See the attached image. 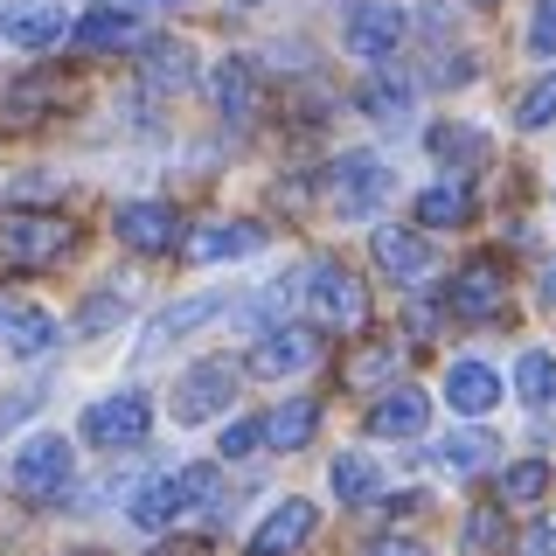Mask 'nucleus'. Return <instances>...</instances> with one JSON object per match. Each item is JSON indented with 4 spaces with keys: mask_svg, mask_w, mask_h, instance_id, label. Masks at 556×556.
I'll list each match as a JSON object with an SVG mask.
<instances>
[{
    "mask_svg": "<svg viewBox=\"0 0 556 556\" xmlns=\"http://www.w3.org/2000/svg\"><path fill=\"white\" fill-rule=\"evenodd\" d=\"M0 35H8L14 49H56L70 35L63 0H14V8H0Z\"/></svg>",
    "mask_w": 556,
    "mask_h": 556,
    "instance_id": "ddd939ff",
    "label": "nucleus"
},
{
    "mask_svg": "<svg viewBox=\"0 0 556 556\" xmlns=\"http://www.w3.org/2000/svg\"><path fill=\"white\" fill-rule=\"evenodd\" d=\"M300 300L313 313V327H362L369 320V292H362V278L341 257H313L300 271Z\"/></svg>",
    "mask_w": 556,
    "mask_h": 556,
    "instance_id": "f03ea898",
    "label": "nucleus"
},
{
    "mask_svg": "<svg viewBox=\"0 0 556 556\" xmlns=\"http://www.w3.org/2000/svg\"><path fill=\"white\" fill-rule=\"evenodd\" d=\"M396 369H404V348H396V341H362L355 355L341 362V382H348L355 396H369L376 382H390Z\"/></svg>",
    "mask_w": 556,
    "mask_h": 556,
    "instance_id": "a878e982",
    "label": "nucleus"
},
{
    "mask_svg": "<svg viewBox=\"0 0 556 556\" xmlns=\"http://www.w3.org/2000/svg\"><path fill=\"white\" fill-rule=\"evenodd\" d=\"M70 466H77V452H70V439H28L22 452H14V494L22 501H63L70 494Z\"/></svg>",
    "mask_w": 556,
    "mask_h": 556,
    "instance_id": "423d86ee",
    "label": "nucleus"
},
{
    "mask_svg": "<svg viewBox=\"0 0 556 556\" xmlns=\"http://www.w3.org/2000/svg\"><path fill=\"white\" fill-rule=\"evenodd\" d=\"M515 556H556V521H535V529L515 535Z\"/></svg>",
    "mask_w": 556,
    "mask_h": 556,
    "instance_id": "58836bf2",
    "label": "nucleus"
},
{
    "mask_svg": "<svg viewBox=\"0 0 556 556\" xmlns=\"http://www.w3.org/2000/svg\"><path fill=\"white\" fill-rule=\"evenodd\" d=\"M70 98H77V84H70V77H22L8 91V118L22 126L28 112H56V104H70Z\"/></svg>",
    "mask_w": 556,
    "mask_h": 556,
    "instance_id": "cd10ccee",
    "label": "nucleus"
},
{
    "mask_svg": "<svg viewBox=\"0 0 556 556\" xmlns=\"http://www.w3.org/2000/svg\"><path fill=\"white\" fill-rule=\"evenodd\" d=\"M417 508H425V494H390V501H382V515H396V521H410Z\"/></svg>",
    "mask_w": 556,
    "mask_h": 556,
    "instance_id": "79ce46f5",
    "label": "nucleus"
},
{
    "mask_svg": "<svg viewBox=\"0 0 556 556\" xmlns=\"http://www.w3.org/2000/svg\"><path fill=\"white\" fill-rule=\"evenodd\" d=\"M410 35V22H404V8H390V0H348V28H341V42H348V56L355 63H369V70H382L396 56V42Z\"/></svg>",
    "mask_w": 556,
    "mask_h": 556,
    "instance_id": "20e7f679",
    "label": "nucleus"
},
{
    "mask_svg": "<svg viewBox=\"0 0 556 556\" xmlns=\"http://www.w3.org/2000/svg\"><path fill=\"white\" fill-rule=\"evenodd\" d=\"M257 445H265V425H230L223 431V459H251Z\"/></svg>",
    "mask_w": 556,
    "mask_h": 556,
    "instance_id": "4c0bfd02",
    "label": "nucleus"
},
{
    "mask_svg": "<svg viewBox=\"0 0 556 556\" xmlns=\"http://www.w3.org/2000/svg\"><path fill=\"white\" fill-rule=\"evenodd\" d=\"M425 147H431V161H445L459 181H466V167H480L486 153H494V147H486V132L480 126H459V118H439V126L425 132Z\"/></svg>",
    "mask_w": 556,
    "mask_h": 556,
    "instance_id": "412c9836",
    "label": "nucleus"
},
{
    "mask_svg": "<svg viewBox=\"0 0 556 556\" xmlns=\"http://www.w3.org/2000/svg\"><path fill=\"white\" fill-rule=\"evenodd\" d=\"M70 42H77L84 56H118V49H147V14L126 8V0H104V8H91L77 28H70Z\"/></svg>",
    "mask_w": 556,
    "mask_h": 556,
    "instance_id": "6e6552de",
    "label": "nucleus"
},
{
    "mask_svg": "<svg viewBox=\"0 0 556 556\" xmlns=\"http://www.w3.org/2000/svg\"><path fill=\"white\" fill-rule=\"evenodd\" d=\"M425 327H439V313H431L425 300H410V334H425Z\"/></svg>",
    "mask_w": 556,
    "mask_h": 556,
    "instance_id": "c03bdc74",
    "label": "nucleus"
},
{
    "mask_svg": "<svg viewBox=\"0 0 556 556\" xmlns=\"http://www.w3.org/2000/svg\"><path fill=\"white\" fill-rule=\"evenodd\" d=\"M445 306L459 313V320H501V313H508V265H501V257H473V265L452 278Z\"/></svg>",
    "mask_w": 556,
    "mask_h": 556,
    "instance_id": "f8f14e48",
    "label": "nucleus"
},
{
    "mask_svg": "<svg viewBox=\"0 0 556 556\" xmlns=\"http://www.w3.org/2000/svg\"><path fill=\"white\" fill-rule=\"evenodd\" d=\"M549 494V459H515L508 473H501V501L508 508H529V501Z\"/></svg>",
    "mask_w": 556,
    "mask_h": 556,
    "instance_id": "7c9ffc66",
    "label": "nucleus"
},
{
    "mask_svg": "<svg viewBox=\"0 0 556 556\" xmlns=\"http://www.w3.org/2000/svg\"><path fill=\"white\" fill-rule=\"evenodd\" d=\"M257 243H265L257 223H202L195 237H181V251L195 257V265H223V257H251Z\"/></svg>",
    "mask_w": 556,
    "mask_h": 556,
    "instance_id": "6ab92c4d",
    "label": "nucleus"
},
{
    "mask_svg": "<svg viewBox=\"0 0 556 556\" xmlns=\"http://www.w3.org/2000/svg\"><path fill=\"white\" fill-rule=\"evenodd\" d=\"M369 243H376V271L390 278V286H425L431 278V237L425 230H410V223H376Z\"/></svg>",
    "mask_w": 556,
    "mask_h": 556,
    "instance_id": "9b49d317",
    "label": "nucleus"
},
{
    "mask_svg": "<svg viewBox=\"0 0 556 556\" xmlns=\"http://www.w3.org/2000/svg\"><path fill=\"white\" fill-rule=\"evenodd\" d=\"M390 188H396V174H390V161H376V153H341V161L327 167V202H334L348 223H369Z\"/></svg>",
    "mask_w": 556,
    "mask_h": 556,
    "instance_id": "7ed1b4c3",
    "label": "nucleus"
},
{
    "mask_svg": "<svg viewBox=\"0 0 556 556\" xmlns=\"http://www.w3.org/2000/svg\"><path fill=\"white\" fill-rule=\"evenodd\" d=\"M362 556H431V549H425V543H410V535H376V543L362 549Z\"/></svg>",
    "mask_w": 556,
    "mask_h": 556,
    "instance_id": "ea45409f",
    "label": "nucleus"
},
{
    "mask_svg": "<svg viewBox=\"0 0 556 556\" xmlns=\"http://www.w3.org/2000/svg\"><path fill=\"white\" fill-rule=\"evenodd\" d=\"M515 396H521L529 410H556V355L529 348V355L515 362Z\"/></svg>",
    "mask_w": 556,
    "mask_h": 556,
    "instance_id": "c85d7f7f",
    "label": "nucleus"
},
{
    "mask_svg": "<svg viewBox=\"0 0 556 556\" xmlns=\"http://www.w3.org/2000/svg\"><path fill=\"white\" fill-rule=\"evenodd\" d=\"M327 480H334L341 508H376V494H382V466H376V452H334Z\"/></svg>",
    "mask_w": 556,
    "mask_h": 556,
    "instance_id": "4be33fe9",
    "label": "nucleus"
},
{
    "mask_svg": "<svg viewBox=\"0 0 556 556\" xmlns=\"http://www.w3.org/2000/svg\"><path fill=\"white\" fill-rule=\"evenodd\" d=\"M35 404H42V396H35V390H22V396H8V410H0V431H8V425H14V417H28Z\"/></svg>",
    "mask_w": 556,
    "mask_h": 556,
    "instance_id": "37998d69",
    "label": "nucleus"
},
{
    "mask_svg": "<svg viewBox=\"0 0 556 556\" xmlns=\"http://www.w3.org/2000/svg\"><path fill=\"white\" fill-rule=\"evenodd\" d=\"M126 320V292H104V300H84V313H77V327L84 334H104V327H118Z\"/></svg>",
    "mask_w": 556,
    "mask_h": 556,
    "instance_id": "c9c22d12",
    "label": "nucleus"
},
{
    "mask_svg": "<svg viewBox=\"0 0 556 556\" xmlns=\"http://www.w3.org/2000/svg\"><path fill=\"white\" fill-rule=\"evenodd\" d=\"M501 543H508V521H501V508H473V515H466V549H501Z\"/></svg>",
    "mask_w": 556,
    "mask_h": 556,
    "instance_id": "f704fd0d",
    "label": "nucleus"
},
{
    "mask_svg": "<svg viewBox=\"0 0 556 556\" xmlns=\"http://www.w3.org/2000/svg\"><path fill=\"white\" fill-rule=\"evenodd\" d=\"M439 459L452 466V473H486V466H494V439H480V431H452V439L439 445Z\"/></svg>",
    "mask_w": 556,
    "mask_h": 556,
    "instance_id": "473e14b6",
    "label": "nucleus"
},
{
    "mask_svg": "<svg viewBox=\"0 0 556 556\" xmlns=\"http://www.w3.org/2000/svg\"><path fill=\"white\" fill-rule=\"evenodd\" d=\"M486 8H494V0H486Z\"/></svg>",
    "mask_w": 556,
    "mask_h": 556,
    "instance_id": "de8ad7c7",
    "label": "nucleus"
},
{
    "mask_svg": "<svg viewBox=\"0 0 556 556\" xmlns=\"http://www.w3.org/2000/svg\"><path fill=\"white\" fill-rule=\"evenodd\" d=\"M320 327L313 320H292V327H271L265 341L251 348V376L257 382H278V376H300V369H313V362H320Z\"/></svg>",
    "mask_w": 556,
    "mask_h": 556,
    "instance_id": "0eeeda50",
    "label": "nucleus"
},
{
    "mask_svg": "<svg viewBox=\"0 0 556 556\" xmlns=\"http://www.w3.org/2000/svg\"><path fill=\"white\" fill-rule=\"evenodd\" d=\"M216 494H223V480H216V466H181V473H174V501H181V515L188 508H216Z\"/></svg>",
    "mask_w": 556,
    "mask_h": 556,
    "instance_id": "72a5a7b5",
    "label": "nucleus"
},
{
    "mask_svg": "<svg viewBox=\"0 0 556 556\" xmlns=\"http://www.w3.org/2000/svg\"><path fill=\"white\" fill-rule=\"evenodd\" d=\"M466 216H473V188H466L459 174H445V181H431L425 195H417V223H425V230H459Z\"/></svg>",
    "mask_w": 556,
    "mask_h": 556,
    "instance_id": "5701e85b",
    "label": "nucleus"
},
{
    "mask_svg": "<svg viewBox=\"0 0 556 556\" xmlns=\"http://www.w3.org/2000/svg\"><path fill=\"white\" fill-rule=\"evenodd\" d=\"M112 230H118L126 251H174V243H181V216H174L167 202H126L112 216Z\"/></svg>",
    "mask_w": 556,
    "mask_h": 556,
    "instance_id": "4468645a",
    "label": "nucleus"
},
{
    "mask_svg": "<svg viewBox=\"0 0 556 556\" xmlns=\"http://www.w3.org/2000/svg\"><path fill=\"white\" fill-rule=\"evenodd\" d=\"M126 501H132L126 515L139 521V529H167V521L181 515V501H174V473H167V480H139Z\"/></svg>",
    "mask_w": 556,
    "mask_h": 556,
    "instance_id": "c756f323",
    "label": "nucleus"
},
{
    "mask_svg": "<svg viewBox=\"0 0 556 556\" xmlns=\"http://www.w3.org/2000/svg\"><path fill=\"white\" fill-rule=\"evenodd\" d=\"M543 300L556 306V257H543Z\"/></svg>",
    "mask_w": 556,
    "mask_h": 556,
    "instance_id": "a18cd8bd",
    "label": "nucleus"
},
{
    "mask_svg": "<svg viewBox=\"0 0 556 556\" xmlns=\"http://www.w3.org/2000/svg\"><path fill=\"white\" fill-rule=\"evenodd\" d=\"M208 98H216V118L230 132H251L257 118H265V84H257V70L243 63V56L208 70Z\"/></svg>",
    "mask_w": 556,
    "mask_h": 556,
    "instance_id": "1a4fd4ad",
    "label": "nucleus"
},
{
    "mask_svg": "<svg viewBox=\"0 0 556 556\" xmlns=\"http://www.w3.org/2000/svg\"><path fill=\"white\" fill-rule=\"evenodd\" d=\"M425 417H431V390H410V382H396V390H382L376 404H369V431H376V439H410Z\"/></svg>",
    "mask_w": 556,
    "mask_h": 556,
    "instance_id": "f3484780",
    "label": "nucleus"
},
{
    "mask_svg": "<svg viewBox=\"0 0 556 556\" xmlns=\"http://www.w3.org/2000/svg\"><path fill=\"white\" fill-rule=\"evenodd\" d=\"M257 425H265L271 452H306L313 431H320V396H286V404H271Z\"/></svg>",
    "mask_w": 556,
    "mask_h": 556,
    "instance_id": "dca6fc26",
    "label": "nucleus"
},
{
    "mask_svg": "<svg viewBox=\"0 0 556 556\" xmlns=\"http://www.w3.org/2000/svg\"><path fill=\"white\" fill-rule=\"evenodd\" d=\"M313 501H278V508L251 529V556H292V549H306V535H313Z\"/></svg>",
    "mask_w": 556,
    "mask_h": 556,
    "instance_id": "2eb2a0df",
    "label": "nucleus"
},
{
    "mask_svg": "<svg viewBox=\"0 0 556 556\" xmlns=\"http://www.w3.org/2000/svg\"><path fill=\"white\" fill-rule=\"evenodd\" d=\"M147 84L161 98L195 91V49H188V42H147Z\"/></svg>",
    "mask_w": 556,
    "mask_h": 556,
    "instance_id": "bb28decb",
    "label": "nucleus"
},
{
    "mask_svg": "<svg viewBox=\"0 0 556 556\" xmlns=\"http://www.w3.org/2000/svg\"><path fill=\"white\" fill-rule=\"evenodd\" d=\"M223 300L216 292H195V300H174V306H161L147 320V348H174L181 334H195V327H208V313H216Z\"/></svg>",
    "mask_w": 556,
    "mask_h": 556,
    "instance_id": "393cba45",
    "label": "nucleus"
},
{
    "mask_svg": "<svg viewBox=\"0 0 556 556\" xmlns=\"http://www.w3.org/2000/svg\"><path fill=\"white\" fill-rule=\"evenodd\" d=\"M84 439H91L98 452H132L139 439L153 431V396H139V390H118V396H98L91 410H84Z\"/></svg>",
    "mask_w": 556,
    "mask_h": 556,
    "instance_id": "39448f33",
    "label": "nucleus"
},
{
    "mask_svg": "<svg viewBox=\"0 0 556 556\" xmlns=\"http://www.w3.org/2000/svg\"><path fill=\"white\" fill-rule=\"evenodd\" d=\"M529 49H535V56H556V0H535V14H529Z\"/></svg>",
    "mask_w": 556,
    "mask_h": 556,
    "instance_id": "e433bc0d",
    "label": "nucleus"
},
{
    "mask_svg": "<svg viewBox=\"0 0 556 556\" xmlns=\"http://www.w3.org/2000/svg\"><path fill=\"white\" fill-rule=\"evenodd\" d=\"M355 104L369 118H410V104H417V84L410 77H396V70H369V77H362V91H355Z\"/></svg>",
    "mask_w": 556,
    "mask_h": 556,
    "instance_id": "b1692460",
    "label": "nucleus"
},
{
    "mask_svg": "<svg viewBox=\"0 0 556 556\" xmlns=\"http://www.w3.org/2000/svg\"><path fill=\"white\" fill-rule=\"evenodd\" d=\"M230 396H237V362H195L181 382H174V417L181 425H202V417H223L230 410Z\"/></svg>",
    "mask_w": 556,
    "mask_h": 556,
    "instance_id": "9d476101",
    "label": "nucleus"
},
{
    "mask_svg": "<svg viewBox=\"0 0 556 556\" xmlns=\"http://www.w3.org/2000/svg\"><path fill=\"white\" fill-rule=\"evenodd\" d=\"M77 223L56 208H0V271H49L77 251Z\"/></svg>",
    "mask_w": 556,
    "mask_h": 556,
    "instance_id": "f257e3e1",
    "label": "nucleus"
},
{
    "mask_svg": "<svg viewBox=\"0 0 556 556\" xmlns=\"http://www.w3.org/2000/svg\"><path fill=\"white\" fill-rule=\"evenodd\" d=\"M445 404L459 417H486L501 404V376L486 369V362H452L445 369Z\"/></svg>",
    "mask_w": 556,
    "mask_h": 556,
    "instance_id": "aec40b11",
    "label": "nucleus"
},
{
    "mask_svg": "<svg viewBox=\"0 0 556 556\" xmlns=\"http://www.w3.org/2000/svg\"><path fill=\"white\" fill-rule=\"evenodd\" d=\"M153 556H208L202 535H174V543H153Z\"/></svg>",
    "mask_w": 556,
    "mask_h": 556,
    "instance_id": "a19ab883",
    "label": "nucleus"
},
{
    "mask_svg": "<svg viewBox=\"0 0 556 556\" xmlns=\"http://www.w3.org/2000/svg\"><path fill=\"white\" fill-rule=\"evenodd\" d=\"M515 126H521V132H549V126H556V70L515 98Z\"/></svg>",
    "mask_w": 556,
    "mask_h": 556,
    "instance_id": "2f4dec72",
    "label": "nucleus"
},
{
    "mask_svg": "<svg viewBox=\"0 0 556 556\" xmlns=\"http://www.w3.org/2000/svg\"><path fill=\"white\" fill-rule=\"evenodd\" d=\"M0 341H8V355L35 362V355H49V348H56V320H49L42 306H14V300H0Z\"/></svg>",
    "mask_w": 556,
    "mask_h": 556,
    "instance_id": "a211bd4d",
    "label": "nucleus"
},
{
    "mask_svg": "<svg viewBox=\"0 0 556 556\" xmlns=\"http://www.w3.org/2000/svg\"><path fill=\"white\" fill-rule=\"evenodd\" d=\"M147 8H153V0H147ZM161 8H181V0H161Z\"/></svg>",
    "mask_w": 556,
    "mask_h": 556,
    "instance_id": "49530a36",
    "label": "nucleus"
}]
</instances>
